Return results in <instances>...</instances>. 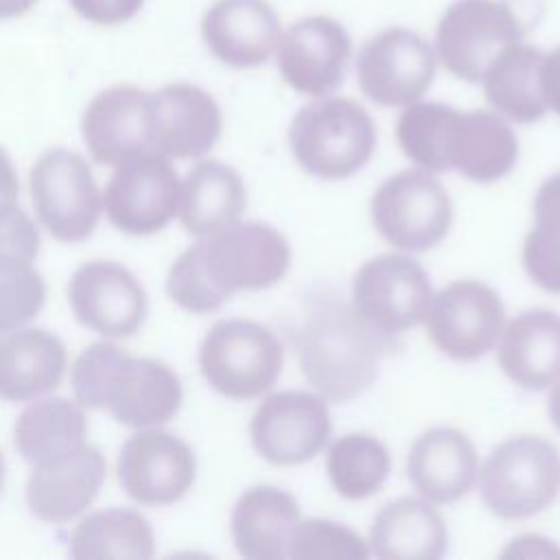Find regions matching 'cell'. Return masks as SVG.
Returning <instances> with one entry per match:
<instances>
[{
	"label": "cell",
	"mask_w": 560,
	"mask_h": 560,
	"mask_svg": "<svg viewBox=\"0 0 560 560\" xmlns=\"http://www.w3.org/2000/svg\"><path fill=\"white\" fill-rule=\"evenodd\" d=\"M289 260V243L276 228L234 221L177 256L166 276V293L184 311L210 313L236 291L276 284Z\"/></svg>",
	"instance_id": "obj_1"
},
{
	"label": "cell",
	"mask_w": 560,
	"mask_h": 560,
	"mask_svg": "<svg viewBox=\"0 0 560 560\" xmlns=\"http://www.w3.org/2000/svg\"><path fill=\"white\" fill-rule=\"evenodd\" d=\"M74 398L83 409H107L120 424L149 429L182 405L177 374L162 361L138 359L109 341L88 346L72 365Z\"/></svg>",
	"instance_id": "obj_2"
},
{
	"label": "cell",
	"mask_w": 560,
	"mask_h": 560,
	"mask_svg": "<svg viewBox=\"0 0 560 560\" xmlns=\"http://www.w3.org/2000/svg\"><path fill=\"white\" fill-rule=\"evenodd\" d=\"M389 337L370 328L352 306L335 300L308 311L295 332V352L306 381L330 400H352L376 378Z\"/></svg>",
	"instance_id": "obj_3"
},
{
	"label": "cell",
	"mask_w": 560,
	"mask_h": 560,
	"mask_svg": "<svg viewBox=\"0 0 560 560\" xmlns=\"http://www.w3.org/2000/svg\"><path fill=\"white\" fill-rule=\"evenodd\" d=\"M289 142L306 173L322 179H341L370 160L376 127L357 101L322 96L295 114Z\"/></svg>",
	"instance_id": "obj_4"
},
{
	"label": "cell",
	"mask_w": 560,
	"mask_h": 560,
	"mask_svg": "<svg viewBox=\"0 0 560 560\" xmlns=\"http://www.w3.org/2000/svg\"><path fill=\"white\" fill-rule=\"evenodd\" d=\"M479 488L499 518L538 514L560 490V453L538 435L510 438L481 466Z\"/></svg>",
	"instance_id": "obj_5"
},
{
	"label": "cell",
	"mask_w": 560,
	"mask_h": 560,
	"mask_svg": "<svg viewBox=\"0 0 560 560\" xmlns=\"http://www.w3.org/2000/svg\"><path fill=\"white\" fill-rule=\"evenodd\" d=\"M523 11L510 0H455L435 28V50L444 68L477 83L492 59L527 33Z\"/></svg>",
	"instance_id": "obj_6"
},
{
	"label": "cell",
	"mask_w": 560,
	"mask_h": 560,
	"mask_svg": "<svg viewBox=\"0 0 560 560\" xmlns=\"http://www.w3.org/2000/svg\"><path fill=\"white\" fill-rule=\"evenodd\" d=\"M284 363L276 335L249 319H221L203 337L199 368L208 385L236 400L267 392Z\"/></svg>",
	"instance_id": "obj_7"
},
{
	"label": "cell",
	"mask_w": 560,
	"mask_h": 560,
	"mask_svg": "<svg viewBox=\"0 0 560 560\" xmlns=\"http://www.w3.org/2000/svg\"><path fill=\"white\" fill-rule=\"evenodd\" d=\"M28 186L42 225L57 241L74 243L92 234L103 197L85 158L63 147L48 149L31 166Z\"/></svg>",
	"instance_id": "obj_8"
},
{
	"label": "cell",
	"mask_w": 560,
	"mask_h": 560,
	"mask_svg": "<svg viewBox=\"0 0 560 560\" xmlns=\"http://www.w3.org/2000/svg\"><path fill=\"white\" fill-rule=\"evenodd\" d=\"M374 228L398 249L438 245L453 219L444 186L420 168H407L385 179L370 203Z\"/></svg>",
	"instance_id": "obj_9"
},
{
	"label": "cell",
	"mask_w": 560,
	"mask_h": 560,
	"mask_svg": "<svg viewBox=\"0 0 560 560\" xmlns=\"http://www.w3.org/2000/svg\"><path fill=\"white\" fill-rule=\"evenodd\" d=\"M424 269L400 254L368 260L352 280V311L383 337H394L420 324L431 302Z\"/></svg>",
	"instance_id": "obj_10"
},
{
	"label": "cell",
	"mask_w": 560,
	"mask_h": 560,
	"mask_svg": "<svg viewBox=\"0 0 560 560\" xmlns=\"http://www.w3.org/2000/svg\"><path fill=\"white\" fill-rule=\"evenodd\" d=\"M179 190L168 158L144 151L116 164L103 192V208L118 230L144 236L162 230L177 214Z\"/></svg>",
	"instance_id": "obj_11"
},
{
	"label": "cell",
	"mask_w": 560,
	"mask_h": 560,
	"mask_svg": "<svg viewBox=\"0 0 560 560\" xmlns=\"http://www.w3.org/2000/svg\"><path fill=\"white\" fill-rule=\"evenodd\" d=\"M363 94L381 107L418 103L435 77V52L429 42L402 26L370 37L357 57Z\"/></svg>",
	"instance_id": "obj_12"
},
{
	"label": "cell",
	"mask_w": 560,
	"mask_h": 560,
	"mask_svg": "<svg viewBox=\"0 0 560 560\" xmlns=\"http://www.w3.org/2000/svg\"><path fill=\"white\" fill-rule=\"evenodd\" d=\"M503 319V304L490 287L477 280H457L431 298L422 322L431 341L446 357L472 361L497 343Z\"/></svg>",
	"instance_id": "obj_13"
},
{
	"label": "cell",
	"mask_w": 560,
	"mask_h": 560,
	"mask_svg": "<svg viewBox=\"0 0 560 560\" xmlns=\"http://www.w3.org/2000/svg\"><path fill=\"white\" fill-rule=\"evenodd\" d=\"M352 57L348 31L328 15H308L289 26L278 44V66L284 83L298 94L322 98L346 79Z\"/></svg>",
	"instance_id": "obj_14"
},
{
	"label": "cell",
	"mask_w": 560,
	"mask_h": 560,
	"mask_svg": "<svg viewBox=\"0 0 560 560\" xmlns=\"http://www.w3.org/2000/svg\"><path fill=\"white\" fill-rule=\"evenodd\" d=\"M258 455L278 466L315 457L330 435L324 398L306 392H278L260 402L249 424Z\"/></svg>",
	"instance_id": "obj_15"
},
{
	"label": "cell",
	"mask_w": 560,
	"mask_h": 560,
	"mask_svg": "<svg viewBox=\"0 0 560 560\" xmlns=\"http://www.w3.org/2000/svg\"><path fill=\"white\" fill-rule=\"evenodd\" d=\"M192 448L164 431L147 429L133 433L118 453V481L140 505H171L179 501L195 481Z\"/></svg>",
	"instance_id": "obj_16"
},
{
	"label": "cell",
	"mask_w": 560,
	"mask_h": 560,
	"mask_svg": "<svg viewBox=\"0 0 560 560\" xmlns=\"http://www.w3.org/2000/svg\"><path fill=\"white\" fill-rule=\"evenodd\" d=\"M74 317L105 337L133 335L147 315V293L138 278L114 260L81 265L68 284Z\"/></svg>",
	"instance_id": "obj_17"
},
{
	"label": "cell",
	"mask_w": 560,
	"mask_h": 560,
	"mask_svg": "<svg viewBox=\"0 0 560 560\" xmlns=\"http://www.w3.org/2000/svg\"><path fill=\"white\" fill-rule=\"evenodd\" d=\"M221 136V109L192 83H168L149 94V149L168 160L206 155Z\"/></svg>",
	"instance_id": "obj_18"
},
{
	"label": "cell",
	"mask_w": 560,
	"mask_h": 560,
	"mask_svg": "<svg viewBox=\"0 0 560 560\" xmlns=\"http://www.w3.org/2000/svg\"><path fill=\"white\" fill-rule=\"evenodd\" d=\"M280 37V20L267 0H217L201 18L206 48L230 68L265 63Z\"/></svg>",
	"instance_id": "obj_19"
},
{
	"label": "cell",
	"mask_w": 560,
	"mask_h": 560,
	"mask_svg": "<svg viewBox=\"0 0 560 560\" xmlns=\"http://www.w3.org/2000/svg\"><path fill=\"white\" fill-rule=\"evenodd\" d=\"M85 147L96 164L116 166L149 149V92L112 85L98 92L81 118Z\"/></svg>",
	"instance_id": "obj_20"
},
{
	"label": "cell",
	"mask_w": 560,
	"mask_h": 560,
	"mask_svg": "<svg viewBox=\"0 0 560 560\" xmlns=\"http://www.w3.org/2000/svg\"><path fill=\"white\" fill-rule=\"evenodd\" d=\"M105 481V457L92 444L74 453L31 468L26 501L31 512L52 525L79 516L98 494Z\"/></svg>",
	"instance_id": "obj_21"
},
{
	"label": "cell",
	"mask_w": 560,
	"mask_h": 560,
	"mask_svg": "<svg viewBox=\"0 0 560 560\" xmlns=\"http://www.w3.org/2000/svg\"><path fill=\"white\" fill-rule=\"evenodd\" d=\"M446 166L475 182H492L510 173L518 155L512 127L490 112H453L444 142Z\"/></svg>",
	"instance_id": "obj_22"
},
{
	"label": "cell",
	"mask_w": 560,
	"mask_h": 560,
	"mask_svg": "<svg viewBox=\"0 0 560 560\" xmlns=\"http://www.w3.org/2000/svg\"><path fill=\"white\" fill-rule=\"evenodd\" d=\"M477 466L470 440L446 427L422 433L407 457L409 481L429 503H451L464 497L477 477Z\"/></svg>",
	"instance_id": "obj_23"
},
{
	"label": "cell",
	"mask_w": 560,
	"mask_h": 560,
	"mask_svg": "<svg viewBox=\"0 0 560 560\" xmlns=\"http://www.w3.org/2000/svg\"><path fill=\"white\" fill-rule=\"evenodd\" d=\"M66 348L44 328H13L0 337V398L35 400L52 392L66 372Z\"/></svg>",
	"instance_id": "obj_24"
},
{
	"label": "cell",
	"mask_w": 560,
	"mask_h": 560,
	"mask_svg": "<svg viewBox=\"0 0 560 560\" xmlns=\"http://www.w3.org/2000/svg\"><path fill=\"white\" fill-rule=\"evenodd\" d=\"M298 523L300 508L291 494L258 486L243 492L232 510V540L245 558L282 560Z\"/></svg>",
	"instance_id": "obj_25"
},
{
	"label": "cell",
	"mask_w": 560,
	"mask_h": 560,
	"mask_svg": "<svg viewBox=\"0 0 560 560\" xmlns=\"http://www.w3.org/2000/svg\"><path fill=\"white\" fill-rule=\"evenodd\" d=\"M499 363L516 385L542 389L560 376V315L534 308L501 332Z\"/></svg>",
	"instance_id": "obj_26"
},
{
	"label": "cell",
	"mask_w": 560,
	"mask_h": 560,
	"mask_svg": "<svg viewBox=\"0 0 560 560\" xmlns=\"http://www.w3.org/2000/svg\"><path fill=\"white\" fill-rule=\"evenodd\" d=\"M247 190L241 175L217 162L203 160L186 175L179 190V219L195 236H208L243 214Z\"/></svg>",
	"instance_id": "obj_27"
},
{
	"label": "cell",
	"mask_w": 560,
	"mask_h": 560,
	"mask_svg": "<svg viewBox=\"0 0 560 560\" xmlns=\"http://www.w3.org/2000/svg\"><path fill=\"white\" fill-rule=\"evenodd\" d=\"M370 549L385 560H438L446 549V525L427 501L400 499L376 514Z\"/></svg>",
	"instance_id": "obj_28"
},
{
	"label": "cell",
	"mask_w": 560,
	"mask_h": 560,
	"mask_svg": "<svg viewBox=\"0 0 560 560\" xmlns=\"http://www.w3.org/2000/svg\"><path fill=\"white\" fill-rule=\"evenodd\" d=\"M88 420L77 400L52 396L31 402L15 420L13 438L31 466L61 459L85 444Z\"/></svg>",
	"instance_id": "obj_29"
},
{
	"label": "cell",
	"mask_w": 560,
	"mask_h": 560,
	"mask_svg": "<svg viewBox=\"0 0 560 560\" xmlns=\"http://www.w3.org/2000/svg\"><path fill=\"white\" fill-rule=\"evenodd\" d=\"M545 52L516 42L503 48L483 72V92L488 103L510 120L534 122L547 107L540 94V63Z\"/></svg>",
	"instance_id": "obj_30"
},
{
	"label": "cell",
	"mask_w": 560,
	"mask_h": 560,
	"mask_svg": "<svg viewBox=\"0 0 560 560\" xmlns=\"http://www.w3.org/2000/svg\"><path fill=\"white\" fill-rule=\"evenodd\" d=\"M155 536L149 521L129 508H107L88 514L70 536L77 560H147Z\"/></svg>",
	"instance_id": "obj_31"
},
{
	"label": "cell",
	"mask_w": 560,
	"mask_h": 560,
	"mask_svg": "<svg viewBox=\"0 0 560 560\" xmlns=\"http://www.w3.org/2000/svg\"><path fill=\"white\" fill-rule=\"evenodd\" d=\"M328 477L346 499H365L381 488L389 472V453L372 435L348 433L328 451Z\"/></svg>",
	"instance_id": "obj_32"
},
{
	"label": "cell",
	"mask_w": 560,
	"mask_h": 560,
	"mask_svg": "<svg viewBox=\"0 0 560 560\" xmlns=\"http://www.w3.org/2000/svg\"><path fill=\"white\" fill-rule=\"evenodd\" d=\"M534 228L525 236L523 262L545 291L560 293V175L549 177L534 199Z\"/></svg>",
	"instance_id": "obj_33"
},
{
	"label": "cell",
	"mask_w": 560,
	"mask_h": 560,
	"mask_svg": "<svg viewBox=\"0 0 560 560\" xmlns=\"http://www.w3.org/2000/svg\"><path fill=\"white\" fill-rule=\"evenodd\" d=\"M455 107L442 103H411L398 118L396 136L402 151L427 171H446L444 142Z\"/></svg>",
	"instance_id": "obj_34"
},
{
	"label": "cell",
	"mask_w": 560,
	"mask_h": 560,
	"mask_svg": "<svg viewBox=\"0 0 560 560\" xmlns=\"http://www.w3.org/2000/svg\"><path fill=\"white\" fill-rule=\"evenodd\" d=\"M44 300V278L31 262L0 258V335L33 319Z\"/></svg>",
	"instance_id": "obj_35"
},
{
	"label": "cell",
	"mask_w": 560,
	"mask_h": 560,
	"mask_svg": "<svg viewBox=\"0 0 560 560\" xmlns=\"http://www.w3.org/2000/svg\"><path fill=\"white\" fill-rule=\"evenodd\" d=\"M368 553H370L368 542H363L359 534L324 518L300 521L289 547V558H295V560H313V558L363 560L368 558Z\"/></svg>",
	"instance_id": "obj_36"
},
{
	"label": "cell",
	"mask_w": 560,
	"mask_h": 560,
	"mask_svg": "<svg viewBox=\"0 0 560 560\" xmlns=\"http://www.w3.org/2000/svg\"><path fill=\"white\" fill-rule=\"evenodd\" d=\"M39 249V234L28 214L15 203L0 206V258L33 262Z\"/></svg>",
	"instance_id": "obj_37"
},
{
	"label": "cell",
	"mask_w": 560,
	"mask_h": 560,
	"mask_svg": "<svg viewBox=\"0 0 560 560\" xmlns=\"http://www.w3.org/2000/svg\"><path fill=\"white\" fill-rule=\"evenodd\" d=\"M72 11L96 26H118L133 20L144 0H68Z\"/></svg>",
	"instance_id": "obj_38"
},
{
	"label": "cell",
	"mask_w": 560,
	"mask_h": 560,
	"mask_svg": "<svg viewBox=\"0 0 560 560\" xmlns=\"http://www.w3.org/2000/svg\"><path fill=\"white\" fill-rule=\"evenodd\" d=\"M540 94H542L545 107L560 114V46L542 57Z\"/></svg>",
	"instance_id": "obj_39"
},
{
	"label": "cell",
	"mask_w": 560,
	"mask_h": 560,
	"mask_svg": "<svg viewBox=\"0 0 560 560\" xmlns=\"http://www.w3.org/2000/svg\"><path fill=\"white\" fill-rule=\"evenodd\" d=\"M20 192L18 175L13 171V164L4 149H0V206L2 203H15Z\"/></svg>",
	"instance_id": "obj_40"
},
{
	"label": "cell",
	"mask_w": 560,
	"mask_h": 560,
	"mask_svg": "<svg viewBox=\"0 0 560 560\" xmlns=\"http://www.w3.org/2000/svg\"><path fill=\"white\" fill-rule=\"evenodd\" d=\"M37 0H0V20H13L28 13Z\"/></svg>",
	"instance_id": "obj_41"
},
{
	"label": "cell",
	"mask_w": 560,
	"mask_h": 560,
	"mask_svg": "<svg viewBox=\"0 0 560 560\" xmlns=\"http://www.w3.org/2000/svg\"><path fill=\"white\" fill-rule=\"evenodd\" d=\"M549 416L551 422L560 429V376L553 381V389L549 394Z\"/></svg>",
	"instance_id": "obj_42"
},
{
	"label": "cell",
	"mask_w": 560,
	"mask_h": 560,
	"mask_svg": "<svg viewBox=\"0 0 560 560\" xmlns=\"http://www.w3.org/2000/svg\"><path fill=\"white\" fill-rule=\"evenodd\" d=\"M2 486H4V455L0 451V490H2Z\"/></svg>",
	"instance_id": "obj_43"
}]
</instances>
